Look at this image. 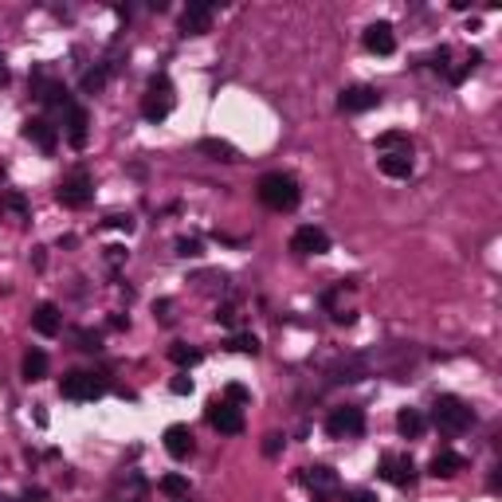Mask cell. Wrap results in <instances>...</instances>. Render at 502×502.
<instances>
[{
	"instance_id": "6da1fadb",
	"label": "cell",
	"mask_w": 502,
	"mask_h": 502,
	"mask_svg": "<svg viewBox=\"0 0 502 502\" xmlns=\"http://www.w3.org/2000/svg\"><path fill=\"white\" fill-rule=\"evenodd\" d=\"M259 200H263L271 212H290V208H298V200H302V188H298V181L290 177V173H267V177L259 181Z\"/></svg>"
},
{
	"instance_id": "7a4b0ae2",
	"label": "cell",
	"mask_w": 502,
	"mask_h": 502,
	"mask_svg": "<svg viewBox=\"0 0 502 502\" xmlns=\"http://www.w3.org/2000/svg\"><path fill=\"white\" fill-rule=\"evenodd\" d=\"M432 424L440 428L443 435H460L475 424V412H471V404L460 397H440L432 404Z\"/></svg>"
},
{
	"instance_id": "3957f363",
	"label": "cell",
	"mask_w": 502,
	"mask_h": 502,
	"mask_svg": "<svg viewBox=\"0 0 502 502\" xmlns=\"http://www.w3.org/2000/svg\"><path fill=\"white\" fill-rule=\"evenodd\" d=\"M173 83H169V75H154L149 79V86H145V98H142V118L145 122H165L173 114Z\"/></svg>"
},
{
	"instance_id": "277c9868",
	"label": "cell",
	"mask_w": 502,
	"mask_h": 502,
	"mask_svg": "<svg viewBox=\"0 0 502 502\" xmlns=\"http://www.w3.org/2000/svg\"><path fill=\"white\" fill-rule=\"evenodd\" d=\"M55 196H59L63 208H86L94 196V185H91V173L86 169H75L71 177H63V185L55 188Z\"/></svg>"
},
{
	"instance_id": "5b68a950",
	"label": "cell",
	"mask_w": 502,
	"mask_h": 502,
	"mask_svg": "<svg viewBox=\"0 0 502 502\" xmlns=\"http://www.w3.org/2000/svg\"><path fill=\"white\" fill-rule=\"evenodd\" d=\"M326 432L333 440H349V435H361L365 432V412L358 404H346V409H333L330 420H326Z\"/></svg>"
},
{
	"instance_id": "8992f818",
	"label": "cell",
	"mask_w": 502,
	"mask_h": 502,
	"mask_svg": "<svg viewBox=\"0 0 502 502\" xmlns=\"http://www.w3.org/2000/svg\"><path fill=\"white\" fill-rule=\"evenodd\" d=\"M59 392L67 400H79V404H83V400H98L106 389H103V381H98L94 373H67L59 381Z\"/></svg>"
},
{
	"instance_id": "52a82bcc",
	"label": "cell",
	"mask_w": 502,
	"mask_h": 502,
	"mask_svg": "<svg viewBox=\"0 0 502 502\" xmlns=\"http://www.w3.org/2000/svg\"><path fill=\"white\" fill-rule=\"evenodd\" d=\"M373 106H381V91H377V86H346V91L338 94L341 114H365V110H373Z\"/></svg>"
},
{
	"instance_id": "ba28073f",
	"label": "cell",
	"mask_w": 502,
	"mask_h": 502,
	"mask_svg": "<svg viewBox=\"0 0 502 502\" xmlns=\"http://www.w3.org/2000/svg\"><path fill=\"white\" fill-rule=\"evenodd\" d=\"M208 424L220 435H239L244 432V412H239L236 404H228V400H212V404H208Z\"/></svg>"
},
{
	"instance_id": "9c48e42d",
	"label": "cell",
	"mask_w": 502,
	"mask_h": 502,
	"mask_svg": "<svg viewBox=\"0 0 502 502\" xmlns=\"http://www.w3.org/2000/svg\"><path fill=\"white\" fill-rule=\"evenodd\" d=\"M290 251H298V256H326L330 251V236L322 228H314V224H302L290 236Z\"/></svg>"
},
{
	"instance_id": "30bf717a",
	"label": "cell",
	"mask_w": 502,
	"mask_h": 502,
	"mask_svg": "<svg viewBox=\"0 0 502 502\" xmlns=\"http://www.w3.org/2000/svg\"><path fill=\"white\" fill-rule=\"evenodd\" d=\"M32 86H35V98H40L43 106H55V110H67L71 106V91L59 83V79H47L43 71H35Z\"/></svg>"
},
{
	"instance_id": "8fae6325",
	"label": "cell",
	"mask_w": 502,
	"mask_h": 502,
	"mask_svg": "<svg viewBox=\"0 0 502 502\" xmlns=\"http://www.w3.org/2000/svg\"><path fill=\"white\" fill-rule=\"evenodd\" d=\"M381 479L392 486H412L416 483V463L409 455H384L381 460Z\"/></svg>"
},
{
	"instance_id": "7c38bea8",
	"label": "cell",
	"mask_w": 502,
	"mask_h": 502,
	"mask_svg": "<svg viewBox=\"0 0 502 502\" xmlns=\"http://www.w3.org/2000/svg\"><path fill=\"white\" fill-rule=\"evenodd\" d=\"M208 28H212V4H205V0L188 4L181 16V35H205Z\"/></svg>"
},
{
	"instance_id": "4fadbf2b",
	"label": "cell",
	"mask_w": 502,
	"mask_h": 502,
	"mask_svg": "<svg viewBox=\"0 0 502 502\" xmlns=\"http://www.w3.org/2000/svg\"><path fill=\"white\" fill-rule=\"evenodd\" d=\"M24 137L40 145L43 154H55V145H59V130H55L47 118H28L24 122Z\"/></svg>"
},
{
	"instance_id": "5bb4252c",
	"label": "cell",
	"mask_w": 502,
	"mask_h": 502,
	"mask_svg": "<svg viewBox=\"0 0 502 502\" xmlns=\"http://www.w3.org/2000/svg\"><path fill=\"white\" fill-rule=\"evenodd\" d=\"M365 47L373 55H392L397 52V35H392V24H384V20H377V24L365 28Z\"/></svg>"
},
{
	"instance_id": "9a60e30c",
	"label": "cell",
	"mask_w": 502,
	"mask_h": 502,
	"mask_svg": "<svg viewBox=\"0 0 502 502\" xmlns=\"http://www.w3.org/2000/svg\"><path fill=\"white\" fill-rule=\"evenodd\" d=\"M32 330L43 333V338H55V333L63 330L59 307H55V302H40V307H35V314H32Z\"/></svg>"
},
{
	"instance_id": "2e32d148",
	"label": "cell",
	"mask_w": 502,
	"mask_h": 502,
	"mask_svg": "<svg viewBox=\"0 0 502 502\" xmlns=\"http://www.w3.org/2000/svg\"><path fill=\"white\" fill-rule=\"evenodd\" d=\"M377 165H381V173H384V177H392V181H409L412 177V154H409V149L381 154V157H377Z\"/></svg>"
},
{
	"instance_id": "e0dca14e",
	"label": "cell",
	"mask_w": 502,
	"mask_h": 502,
	"mask_svg": "<svg viewBox=\"0 0 502 502\" xmlns=\"http://www.w3.org/2000/svg\"><path fill=\"white\" fill-rule=\"evenodd\" d=\"M165 451H169L173 460H188L193 455V432L185 424H169L165 428Z\"/></svg>"
},
{
	"instance_id": "ac0fdd59",
	"label": "cell",
	"mask_w": 502,
	"mask_h": 502,
	"mask_svg": "<svg viewBox=\"0 0 502 502\" xmlns=\"http://www.w3.org/2000/svg\"><path fill=\"white\" fill-rule=\"evenodd\" d=\"M463 467H467V460H463L460 451H435L432 463H428V471H432L435 479H451V475H460Z\"/></svg>"
},
{
	"instance_id": "d6986e66",
	"label": "cell",
	"mask_w": 502,
	"mask_h": 502,
	"mask_svg": "<svg viewBox=\"0 0 502 502\" xmlns=\"http://www.w3.org/2000/svg\"><path fill=\"white\" fill-rule=\"evenodd\" d=\"M397 428H400L404 440H420L424 428H428V420H424V412H420V409H400L397 412Z\"/></svg>"
},
{
	"instance_id": "ffe728a7",
	"label": "cell",
	"mask_w": 502,
	"mask_h": 502,
	"mask_svg": "<svg viewBox=\"0 0 502 502\" xmlns=\"http://www.w3.org/2000/svg\"><path fill=\"white\" fill-rule=\"evenodd\" d=\"M369 373V361L365 358H341L338 365L330 369V381H361Z\"/></svg>"
},
{
	"instance_id": "44dd1931",
	"label": "cell",
	"mask_w": 502,
	"mask_h": 502,
	"mask_svg": "<svg viewBox=\"0 0 502 502\" xmlns=\"http://www.w3.org/2000/svg\"><path fill=\"white\" fill-rule=\"evenodd\" d=\"M63 114H67V137H71V145H75V149H83V145H86V110L71 103Z\"/></svg>"
},
{
	"instance_id": "7402d4cb",
	"label": "cell",
	"mask_w": 502,
	"mask_h": 502,
	"mask_svg": "<svg viewBox=\"0 0 502 502\" xmlns=\"http://www.w3.org/2000/svg\"><path fill=\"white\" fill-rule=\"evenodd\" d=\"M307 486L310 491H318V494H330V491H338V475H333L330 467H307Z\"/></svg>"
},
{
	"instance_id": "603a6c76",
	"label": "cell",
	"mask_w": 502,
	"mask_h": 502,
	"mask_svg": "<svg viewBox=\"0 0 502 502\" xmlns=\"http://www.w3.org/2000/svg\"><path fill=\"white\" fill-rule=\"evenodd\" d=\"M47 377V353L43 349H28L24 353V381H43Z\"/></svg>"
},
{
	"instance_id": "cb8c5ba5",
	"label": "cell",
	"mask_w": 502,
	"mask_h": 502,
	"mask_svg": "<svg viewBox=\"0 0 502 502\" xmlns=\"http://www.w3.org/2000/svg\"><path fill=\"white\" fill-rule=\"evenodd\" d=\"M200 149H205V154H212L216 161H239V157H236V145L220 142V137H205V142H200Z\"/></svg>"
},
{
	"instance_id": "d4e9b609",
	"label": "cell",
	"mask_w": 502,
	"mask_h": 502,
	"mask_svg": "<svg viewBox=\"0 0 502 502\" xmlns=\"http://www.w3.org/2000/svg\"><path fill=\"white\" fill-rule=\"evenodd\" d=\"M377 149H384V154H397V149H409V154H412V142H409V134H400V130H389V134H381V137H377Z\"/></svg>"
},
{
	"instance_id": "484cf974",
	"label": "cell",
	"mask_w": 502,
	"mask_h": 502,
	"mask_svg": "<svg viewBox=\"0 0 502 502\" xmlns=\"http://www.w3.org/2000/svg\"><path fill=\"white\" fill-rule=\"evenodd\" d=\"M157 491L169 494V498H185V494H188V479L185 475H165L161 483H157Z\"/></svg>"
},
{
	"instance_id": "4316f807",
	"label": "cell",
	"mask_w": 502,
	"mask_h": 502,
	"mask_svg": "<svg viewBox=\"0 0 502 502\" xmlns=\"http://www.w3.org/2000/svg\"><path fill=\"white\" fill-rule=\"evenodd\" d=\"M169 358H173V365L188 369V365H196V361H200V349H188L185 341H177V346L169 349Z\"/></svg>"
},
{
	"instance_id": "83f0119b",
	"label": "cell",
	"mask_w": 502,
	"mask_h": 502,
	"mask_svg": "<svg viewBox=\"0 0 502 502\" xmlns=\"http://www.w3.org/2000/svg\"><path fill=\"white\" fill-rule=\"evenodd\" d=\"M232 349H236V353H247V358H256V353H259V338H256V333H236V338H232Z\"/></svg>"
},
{
	"instance_id": "f1b7e54d",
	"label": "cell",
	"mask_w": 502,
	"mask_h": 502,
	"mask_svg": "<svg viewBox=\"0 0 502 502\" xmlns=\"http://www.w3.org/2000/svg\"><path fill=\"white\" fill-rule=\"evenodd\" d=\"M106 86V67H94V71H86L83 75V91L86 94H98Z\"/></svg>"
},
{
	"instance_id": "f546056e",
	"label": "cell",
	"mask_w": 502,
	"mask_h": 502,
	"mask_svg": "<svg viewBox=\"0 0 502 502\" xmlns=\"http://www.w3.org/2000/svg\"><path fill=\"white\" fill-rule=\"evenodd\" d=\"M0 208H8V212H20V216H24V212H28V200H24L20 193H4V196H0Z\"/></svg>"
},
{
	"instance_id": "4dcf8cb0",
	"label": "cell",
	"mask_w": 502,
	"mask_h": 502,
	"mask_svg": "<svg viewBox=\"0 0 502 502\" xmlns=\"http://www.w3.org/2000/svg\"><path fill=\"white\" fill-rule=\"evenodd\" d=\"M224 400H228V404H247L251 392H247L244 384H228V389H224Z\"/></svg>"
},
{
	"instance_id": "1f68e13d",
	"label": "cell",
	"mask_w": 502,
	"mask_h": 502,
	"mask_svg": "<svg viewBox=\"0 0 502 502\" xmlns=\"http://www.w3.org/2000/svg\"><path fill=\"white\" fill-rule=\"evenodd\" d=\"M79 349H86V353H98V333H91V330H79Z\"/></svg>"
},
{
	"instance_id": "d6a6232c",
	"label": "cell",
	"mask_w": 502,
	"mask_h": 502,
	"mask_svg": "<svg viewBox=\"0 0 502 502\" xmlns=\"http://www.w3.org/2000/svg\"><path fill=\"white\" fill-rule=\"evenodd\" d=\"M177 256H200V239H181V244H177Z\"/></svg>"
},
{
	"instance_id": "836d02e7",
	"label": "cell",
	"mask_w": 502,
	"mask_h": 502,
	"mask_svg": "<svg viewBox=\"0 0 502 502\" xmlns=\"http://www.w3.org/2000/svg\"><path fill=\"white\" fill-rule=\"evenodd\" d=\"M169 389L177 392V397H188V392H193V377H173Z\"/></svg>"
},
{
	"instance_id": "e575fe53",
	"label": "cell",
	"mask_w": 502,
	"mask_h": 502,
	"mask_svg": "<svg viewBox=\"0 0 502 502\" xmlns=\"http://www.w3.org/2000/svg\"><path fill=\"white\" fill-rule=\"evenodd\" d=\"M279 447H283V435L271 432V435L263 440V455H279Z\"/></svg>"
},
{
	"instance_id": "d590c367",
	"label": "cell",
	"mask_w": 502,
	"mask_h": 502,
	"mask_svg": "<svg viewBox=\"0 0 502 502\" xmlns=\"http://www.w3.org/2000/svg\"><path fill=\"white\" fill-rule=\"evenodd\" d=\"M169 310H173V302H169V298H161V302H154V314L161 318V322H169V318H173Z\"/></svg>"
},
{
	"instance_id": "8d00e7d4",
	"label": "cell",
	"mask_w": 502,
	"mask_h": 502,
	"mask_svg": "<svg viewBox=\"0 0 502 502\" xmlns=\"http://www.w3.org/2000/svg\"><path fill=\"white\" fill-rule=\"evenodd\" d=\"M216 322L232 326V322H236V307H220V310H216Z\"/></svg>"
},
{
	"instance_id": "74e56055",
	"label": "cell",
	"mask_w": 502,
	"mask_h": 502,
	"mask_svg": "<svg viewBox=\"0 0 502 502\" xmlns=\"http://www.w3.org/2000/svg\"><path fill=\"white\" fill-rule=\"evenodd\" d=\"M447 59H451V52H447V47H440V52L432 55V67L435 71H447Z\"/></svg>"
},
{
	"instance_id": "f35d334b",
	"label": "cell",
	"mask_w": 502,
	"mask_h": 502,
	"mask_svg": "<svg viewBox=\"0 0 502 502\" xmlns=\"http://www.w3.org/2000/svg\"><path fill=\"white\" fill-rule=\"evenodd\" d=\"M346 502H377V494L373 491H353V494H346Z\"/></svg>"
},
{
	"instance_id": "ab89813d",
	"label": "cell",
	"mask_w": 502,
	"mask_h": 502,
	"mask_svg": "<svg viewBox=\"0 0 502 502\" xmlns=\"http://www.w3.org/2000/svg\"><path fill=\"white\" fill-rule=\"evenodd\" d=\"M106 224H110V228H134V220H130V216H110V220H106Z\"/></svg>"
},
{
	"instance_id": "60d3db41",
	"label": "cell",
	"mask_w": 502,
	"mask_h": 502,
	"mask_svg": "<svg viewBox=\"0 0 502 502\" xmlns=\"http://www.w3.org/2000/svg\"><path fill=\"white\" fill-rule=\"evenodd\" d=\"M0 83H8V67L4 63H0Z\"/></svg>"
}]
</instances>
